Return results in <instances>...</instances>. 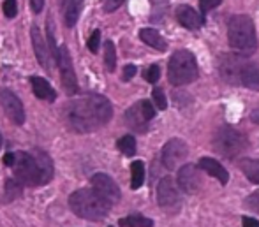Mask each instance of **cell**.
Wrapping results in <instances>:
<instances>
[{
    "label": "cell",
    "instance_id": "10",
    "mask_svg": "<svg viewBox=\"0 0 259 227\" xmlns=\"http://www.w3.org/2000/svg\"><path fill=\"white\" fill-rule=\"evenodd\" d=\"M92 185H94V190H96L99 196H103L109 204H115L120 201L122 197V192H120L118 185L115 183L113 178H109L108 174L104 173H97L92 176Z\"/></svg>",
    "mask_w": 259,
    "mask_h": 227
},
{
    "label": "cell",
    "instance_id": "32",
    "mask_svg": "<svg viewBox=\"0 0 259 227\" xmlns=\"http://www.w3.org/2000/svg\"><path fill=\"white\" fill-rule=\"evenodd\" d=\"M99 44H101V30H94L92 35L89 37L87 46H89V50L92 51V53H97V51H99Z\"/></svg>",
    "mask_w": 259,
    "mask_h": 227
},
{
    "label": "cell",
    "instance_id": "9",
    "mask_svg": "<svg viewBox=\"0 0 259 227\" xmlns=\"http://www.w3.org/2000/svg\"><path fill=\"white\" fill-rule=\"evenodd\" d=\"M187 153L189 148L185 145V141H182V139H169L162 148V164L169 171H173L178 167V164L184 162Z\"/></svg>",
    "mask_w": 259,
    "mask_h": 227
},
{
    "label": "cell",
    "instance_id": "42",
    "mask_svg": "<svg viewBox=\"0 0 259 227\" xmlns=\"http://www.w3.org/2000/svg\"><path fill=\"white\" fill-rule=\"evenodd\" d=\"M250 120H252L254 123H257V125H259V109H254V111L250 113Z\"/></svg>",
    "mask_w": 259,
    "mask_h": 227
},
{
    "label": "cell",
    "instance_id": "31",
    "mask_svg": "<svg viewBox=\"0 0 259 227\" xmlns=\"http://www.w3.org/2000/svg\"><path fill=\"white\" fill-rule=\"evenodd\" d=\"M221 4H222V0H199V9H201L203 16H206V14L210 13L211 9L219 7Z\"/></svg>",
    "mask_w": 259,
    "mask_h": 227
},
{
    "label": "cell",
    "instance_id": "33",
    "mask_svg": "<svg viewBox=\"0 0 259 227\" xmlns=\"http://www.w3.org/2000/svg\"><path fill=\"white\" fill-rule=\"evenodd\" d=\"M48 48L52 50V57L55 58V62H57L58 58V48H57V42H55V35H53V25L52 21H50V27H48Z\"/></svg>",
    "mask_w": 259,
    "mask_h": 227
},
{
    "label": "cell",
    "instance_id": "38",
    "mask_svg": "<svg viewBox=\"0 0 259 227\" xmlns=\"http://www.w3.org/2000/svg\"><path fill=\"white\" fill-rule=\"evenodd\" d=\"M247 204H249L250 210H254V211H257V213H259V192L252 194V196L249 197V201H247Z\"/></svg>",
    "mask_w": 259,
    "mask_h": 227
},
{
    "label": "cell",
    "instance_id": "21",
    "mask_svg": "<svg viewBox=\"0 0 259 227\" xmlns=\"http://www.w3.org/2000/svg\"><path fill=\"white\" fill-rule=\"evenodd\" d=\"M118 225L120 227H154V220L141 213H133L125 218H120Z\"/></svg>",
    "mask_w": 259,
    "mask_h": 227
},
{
    "label": "cell",
    "instance_id": "24",
    "mask_svg": "<svg viewBox=\"0 0 259 227\" xmlns=\"http://www.w3.org/2000/svg\"><path fill=\"white\" fill-rule=\"evenodd\" d=\"M240 169L243 171V174H245L250 181L259 183V160L256 159L240 160Z\"/></svg>",
    "mask_w": 259,
    "mask_h": 227
},
{
    "label": "cell",
    "instance_id": "28",
    "mask_svg": "<svg viewBox=\"0 0 259 227\" xmlns=\"http://www.w3.org/2000/svg\"><path fill=\"white\" fill-rule=\"evenodd\" d=\"M21 194V187H20V181H14V180H7L6 181V192H4V199L9 203V201L16 199L20 197Z\"/></svg>",
    "mask_w": 259,
    "mask_h": 227
},
{
    "label": "cell",
    "instance_id": "12",
    "mask_svg": "<svg viewBox=\"0 0 259 227\" xmlns=\"http://www.w3.org/2000/svg\"><path fill=\"white\" fill-rule=\"evenodd\" d=\"M180 201L178 187L171 176H164L157 185V203L160 208H175Z\"/></svg>",
    "mask_w": 259,
    "mask_h": 227
},
{
    "label": "cell",
    "instance_id": "25",
    "mask_svg": "<svg viewBox=\"0 0 259 227\" xmlns=\"http://www.w3.org/2000/svg\"><path fill=\"white\" fill-rule=\"evenodd\" d=\"M169 0H152V21H162L167 14Z\"/></svg>",
    "mask_w": 259,
    "mask_h": 227
},
{
    "label": "cell",
    "instance_id": "26",
    "mask_svg": "<svg viewBox=\"0 0 259 227\" xmlns=\"http://www.w3.org/2000/svg\"><path fill=\"white\" fill-rule=\"evenodd\" d=\"M116 146H118V150L123 153V155L127 157H133L134 153H136V139L133 136H123L118 139V143H116Z\"/></svg>",
    "mask_w": 259,
    "mask_h": 227
},
{
    "label": "cell",
    "instance_id": "3",
    "mask_svg": "<svg viewBox=\"0 0 259 227\" xmlns=\"http://www.w3.org/2000/svg\"><path fill=\"white\" fill-rule=\"evenodd\" d=\"M69 206L79 218L85 220H103L111 210V204L94 189H81L71 194Z\"/></svg>",
    "mask_w": 259,
    "mask_h": 227
},
{
    "label": "cell",
    "instance_id": "27",
    "mask_svg": "<svg viewBox=\"0 0 259 227\" xmlns=\"http://www.w3.org/2000/svg\"><path fill=\"white\" fill-rule=\"evenodd\" d=\"M104 64H106V69L109 72L115 71L116 67V51H115V44L111 41H108L104 44Z\"/></svg>",
    "mask_w": 259,
    "mask_h": 227
},
{
    "label": "cell",
    "instance_id": "37",
    "mask_svg": "<svg viewBox=\"0 0 259 227\" xmlns=\"http://www.w3.org/2000/svg\"><path fill=\"white\" fill-rule=\"evenodd\" d=\"M123 2H125V0H106L104 11H106V13H113V11L118 9V7L122 6Z\"/></svg>",
    "mask_w": 259,
    "mask_h": 227
},
{
    "label": "cell",
    "instance_id": "19",
    "mask_svg": "<svg viewBox=\"0 0 259 227\" xmlns=\"http://www.w3.org/2000/svg\"><path fill=\"white\" fill-rule=\"evenodd\" d=\"M140 37L145 44H148L150 48H154L157 51H166L167 50V42L164 41V37L154 28H143L140 32Z\"/></svg>",
    "mask_w": 259,
    "mask_h": 227
},
{
    "label": "cell",
    "instance_id": "7",
    "mask_svg": "<svg viewBox=\"0 0 259 227\" xmlns=\"http://www.w3.org/2000/svg\"><path fill=\"white\" fill-rule=\"evenodd\" d=\"M58 69H60V76H62V85L67 95H74L78 92V79L74 74V67H72V58L69 55V48L67 46H60L58 50V58H57Z\"/></svg>",
    "mask_w": 259,
    "mask_h": 227
},
{
    "label": "cell",
    "instance_id": "1",
    "mask_svg": "<svg viewBox=\"0 0 259 227\" xmlns=\"http://www.w3.org/2000/svg\"><path fill=\"white\" fill-rule=\"evenodd\" d=\"M111 102L103 95H87L71 102L67 111V120L71 127L78 132H92L106 125L111 120Z\"/></svg>",
    "mask_w": 259,
    "mask_h": 227
},
{
    "label": "cell",
    "instance_id": "34",
    "mask_svg": "<svg viewBox=\"0 0 259 227\" xmlns=\"http://www.w3.org/2000/svg\"><path fill=\"white\" fill-rule=\"evenodd\" d=\"M160 78V69L157 67V65H150V67L145 71V79H147L148 83H157Z\"/></svg>",
    "mask_w": 259,
    "mask_h": 227
},
{
    "label": "cell",
    "instance_id": "16",
    "mask_svg": "<svg viewBox=\"0 0 259 227\" xmlns=\"http://www.w3.org/2000/svg\"><path fill=\"white\" fill-rule=\"evenodd\" d=\"M199 169L205 171L206 174H210V176L217 178L219 181L222 183V185H226V183L229 181V174L228 171L224 169V166H222L221 162H217L215 159H210V157H205V159L199 160Z\"/></svg>",
    "mask_w": 259,
    "mask_h": 227
},
{
    "label": "cell",
    "instance_id": "36",
    "mask_svg": "<svg viewBox=\"0 0 259 227\" xmlns=\"http://www.w3.org/2000/svg\"><path fill=\"white\" fill-rule=\"evenodd\" d=\"M136 65H125V67H123V74H122V79L123 81H131V79L134 78V76H136Z\"/></svg>",
    "mask_w": 259,
    "mask_h": 227
},
{
    "label": "cell",
    "instance_id": "41",
    "mask_svg": "<svg viewBox=\"0 0 259 227\" xmlns=\"http://www.w3.org/2000/svg\"><path fill=\"white\" fill-rule=\"evenodd\" d=\"M13 160H14L13 153H7V155L4 157V164H6V166H9V167H11V164H13Z\"/></svg>",
    "mask_w": 259,
    "mask_h": 227
},
{
    "label": "cell",
    "instance_id": "5",
    "mask_svg": "<svg viewBox=\"0 0 259 227\" xmlns=\"http://www.w3.org/2000/svg\"><path fill=\"white\" fill-rule=\"evenodd\" d=\"M198 62L194 55L187 50L175 51L167 65V78L175 86H184L198 79Z\"/></svg>",
    "mask_w": 259,
    "mask_h": 227
},
{
    "label": "cell",
    "instance_id": "4",
    "mask_svg": "<svg viewBox=\"0 0 259 227\" xmlns=\"http://www.w3.org/2000/svg\"><path fill=\"white\" fill-rule=\"evenodd\" d=\"M228 39L233 50L240 55H250L257 48L254 21L245 14L233 16L228 23Z\"/></svg>",
    "mask_w": 259,
    "mask_h": 227
},
{
    "label": "cell",
    "instance_id": "15",
    "mask_svg": "<svg viewBox=\"0 0 259 227\" xmlns=\"http://www.w3.org/2000/svg\"><path fill=\"white\" fill-rule=\"evenodd\" d=\"M177 20L182 27L189 28V30H198V28H201L203 23H205V18H203L198 11L192 9L191 6H178Z\"/></svg>",
    "mask_w": 259,
    "mask_h": 227
},
{
    "label": "cell",
    "instance_id": "8",
    "mask_svg": "<svg viewBox=\"0 0 259 227\" xmlns=\"http://www.w3.org/2000/svg\"><path fill=\"white\" fill-rule=\"evenodd\" d=\"M245 62V55H222L219 60V74L229 85H240V71Z\"/></svg>",
    "mask_w": 259,
    "mask_h": 227
},
{
    "label": "cell",
    "instance_id": "29",
    "mask_svg": "<svg viewBox=\"0 0 259 227\" xmlns=\"http://www.w3.org/2000/svg\"><path fill=\"white\" fill-rule=\"evenodd\" d=\"M152 97H154V102H155V106L159 109H166L167 108V101H166V95H164V90L162 88H159V86H155L154 92H152Z\"/></svg>",
    "mask_w": 259,
    "mask_h": 227
},
{
    "label": "cell",
    "instance_id": "43",
    "mask_svg": "<svg viewBox=\"0 0 259 227\" xmlns=\"http://www.w3.org/2000/svg\"><path fill=\"white\" fill-rule=\"evenodd\" d=\"M58 4H60V6H64V4H65V0H58Z\"/></svg>",
    "mask_w": 259,
    "mask_h": 227
},
{
    "label": "cell",
    "instance_id": "22",
    "mask_svg": "<svg viewBox=\"0 0 259 227\" xmlns=\"http://www.w3.org/2000/svg\"><path fill=\"white\" fill-rule=\"evenodd\" d=\"M83 2L85 0H71L65 9V25L67 27H74L78 23V18L81 14V9H83Z\"/></svg>",
    "mask_w": 259,
    "mask_h": 227
},
{
    "label": "cell",
    "instance_id": "39",
    "mask_svg": "<svg viewBox=\"0 0 259 227\" xmlns=\"http://www.w3.org/2000/svg\"><path fill=\"white\" fill-rule=\"evenodd\" d=\"M242 225L243 227H259V220H256V218H252V217H243Z\"/></svg>",
    "mask_w": 259,
    "mask_h": 227
},
{
    "label": "cell",
    "instance_id": "40",
    "mask_svg": "<svg viewBox=\"0 0 259 227\" xmlns=\"http://www.w3.org/2000/svg\"><path fill=\"white\" fill-rule=\"evenodd\" d=\"M30 6L34 13H41L42 7H45V0H30Z\"/></svg>",
    "mask_w": 259,
    "mask_h": 227
},
{
    "label": "cell",
    "instance_id": "11",
    "mask_svg": "<svg viewBox=\"0 0 259 227\" xmlns=\"http://www.w3.org/2000/svg\"><path fill=\"white\" fill-rule=\"evenodd\" d=\"M0 102H2V108L6 111V115L13 120L16 125H21L25 122V109L21 101L13 94L11 90L4 88L0 90Z\"/></svg>",
    "mask_w": 259,
    "mask_h": 227
},
{
    "label": "cell",
    "instance_id": "35",
    "mask_svg": "<svg viewBox=\"0 0 259 227\" xmlns=\"http://www.w3.org/2000/svg\"><path fill=\"white\" fill-rule=\"evenodd\" d=\"M4 14H6L7 18H14L18 13V6H16V0H6L4 2Z\"/></svg>",
    "mask_w": 259,
    "mask_h": 227
},
{
    "label": "cell",
    "instance_id": "30",
    "mask_svg": "<svg viewBox=\"0 0 259 227\" xmlns=\"http://www.w3.org/2000/svg\"><path fill=\"white\" fill-rule=\"evenodd\" d=\"M140 109H141V115H143V118L147 120V122H150V120L155 116V108L150 101H141Z\"/></svg>",
    "mask_w": 259,
    "mask_h": 227
},
{
    "label": "cell",
    "instance_id": "44",
    "mask_svg": "<svg viewBox=\"0 0 259 227\" xmlns=\"http://www.w3.org/2000/svg\"><path fill=\"white\" fill-rule=\"evenodd\" d=\"M0 146H2V136H0Z\"/></svg>",
    "mask_w": 259,
    "mask_h": 227
},
{
    "label": "cell",
    "instance_id": "17",
    "mask_svg": "<svg viewBox=\"0 0 259 227\" xmlns=\"http://www.w3.org/2000/svg\"><path fill=\"white\" fill-rule=\"evenodd\" d=\"M240 85L252 90H259V64H256V62H245L242 65Z\"/></svg>",
    "mask_w": 259,
    "mask_h": 227
},
{
    "label": "cell",
    "instance_id": "23",
    "mask_svg": "<svg viewBox=\"0 0 259 227\" xmlns=\"http://www.w3.org/2000/svg\"><path fill=\"white\" fill-rule=\"evenodd\" d=\"M145 181V164L141 160H134L131 164V187L133 190H138Z\"/></svg>",
    "mask_w": 259,
    "mask_h": 227
},
{
    "label": "cell",
    "instance_id": "13",
    "mask_svg": "<svg viewBox=\"0 0 259 227\" xmlns=\"http://www.w3.org/2000/svg\"><path fill=\"white\" fill-rule=\"evenodd\" d=\"M178 187L185 194H196L201 187V178H199L198 167L194 164H185L178 169Z\"/></svg>",
    "mask_w": 259,
    "mask_h": 227
},
{
    "label": "cell",
    "instance_id": "2",
    "mask_svg": "<svg viewBox=\"0 0 259 227\" xmlns=\"http://www.w3.org/2000/svg\"><path fill=\"white\" fill-rule=\"evenodd\" d=\"M13 155L14 160L11 167H13L16 181L23 183V185L39 187L53 178V162L48 153H45L42 150L16 152Z\"/></svg>",
    "mask_w": 259,
    "mask_h": 227
},
{
    "label": "cell",
    "instance_id": "14",
    "mask_svg": "<svg viewBox=\"0 0 259 227\" xmlns=\"http://www.w3.org/2000/svg\"><path fill=\"white\" fill-rule=\"evenodd\" d=\"M30 39H32V46H34V51H35V57H37V62L41 64V67H45L46 71H52V57H50L48 42L45 41L41 30H39L35 25L30 30Z\"/></svg>",
    "mask_w": 259,
    "mask_h": 227
},
{
    "label": "cell",
    "instance_id": "18",
    "mask_svg": "<svg viewBox=\"0 0 259 227\" xmlns=\"http://www.w3.org/2000/svg\"><path fill=\"white\" fill-rule=\"evenodd\" d=\"M30 85L32 90H34L35 97L41 99V101H48L53 102L57 99V92L53 90V86L46 81L45 78H39V76H32L30 78Z\"/></svg>",
    "mask_w": 259,
    "mask_h": 227
},
{
    "label": "cell",
    "instance_id": "20",
    "mask_svg": "<svg viewBox=\"0 0 259 227\" xmlns=\"http://www.w3.org/2000/svg\"><path fill=\"white\" fill-rule=\"evenodd\" d=\"M125 120H127V123H129V127H133L134 130H140V132H143V130L147 129L148 122L143 118V115H141L140 102H138V104H134L133 108L125 113Z\"/></svg>",
    "mask_w": 259,
    "mask_h": 227
},
{
    "label": "cell",
    "instance_id": "6",
    "mask_svg": "<svg viewBox=\"0 0 259 227\" xmlns=\"http://www.w3.org/2000/svg\"><path fill=\"white\" fill-rule=\"evenodd\" d=\"M249 146L245 134L240 130L233 129V127H221L213 138V148L217 153L224 155L226 159H235L240 157Z\"/></svg>",
    "mask_w": 259,
    "mask_h": 227
}]
</instances>
